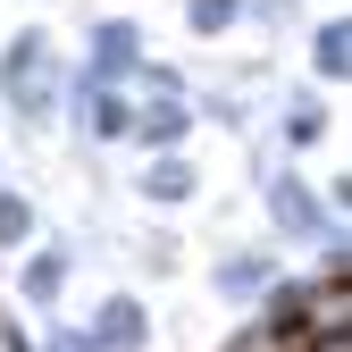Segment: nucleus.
Here are the masks:
<instances>
[{
    "label": "nucleus",
    "instance_id": "1",
    "mask_svg": "<svg viewBox=\"0 0 352 352\" xmlns=\"http://www.w3.org/2000/svg\"><path fill=\"white\" fill-rule=\"evenodd\" d=\"M59 76H67V59H59V42L42 25H17L0 42V109H9L25 135H42V126L59 118Z\"/></svg>",
    "mask_w": 352,
    "mask_h": 352
},
{
    "label": "nucleus",
    "instance_id": "2",
    "mask_svg": "<svg viewBox=\"0 0 352 352\" xmlns=\"http://www.w3.org/2000/svg\"><path fill=\"white\" fill-rule=\"evenodd\" d=\"M260 210H269V235H277V243H319L327 227H344V218L302 185L294 168H269V160H260Z\"/></svg>",
    "mask_w": 352,
    "mask_h": 352
},
{
    "label": "nucleus",
    "instance_id": "3",
    "mask_svg": "<svg viewBox=\"0 0 352 352\" xmlns=\"http://www.w3.org/2000/svg\"><path fill=\"white\" fill-rule=\"evenodd\" d=\"M193 126H201V118H193L185 93H143L135 118H126V151H135V160H143V151H185Z\"/></svg>",
    "mask_w": 352,
    "mask_h": 352
},
{
    "label": "nucleus",
    "instance_id": "4",
    "mask_svg": "<svg viewBox=\"0 0 352 352\" xmlns=\"http://www.w3.org/2000/svg\"><path fill=\"white\" fill-rule=\"evenodd\" d=\"M84 42H93V51H84V67H93L101 84H126V76L143 67V25H135V17H101Z\"/></svg>",
    "mask_w": 352,
    "mask_h": 352
},
{
    "label": "nucleus",
    "instance_id": "5",
    "mask_svg": "<svg viewBox=\"0 0 352 352\" xmlns=\"http://www.w3.org/2000/svg\"><path fill=\"white\" fill-rule=\"evenodd\" d=\"M135 193H143V201H160V210H185V201H201V168H193L185 151H143Z\"/></svg>",
    "mask_w": 352,
    "mask_h": 352
},
{
    "label": "nucleus",
    "instance_id": "6",
    "mask_svg": "<svg viewBox=\"0 0 352 352\" xmlns=\"http://www.w3.org/2000/svg\"><path fill=\"white\" fill-rule=\"evenodd\" d=\"M269 277H277V252H269V243H235V252L210 260V285L227 294V302H260Z\"/></svg>",
    "mask_w": 352,
    "mask_h": 352
},
{
    "label": "nucleus",
    "instance_id": "7",
    "mask_svg": "<svg viewBox=\"0 0 352 352\" xmlns=\"http://www.w3.org/2000/svg\"><path fill=\"white\" fill-rule=\"evenodd\" d=\"M67 277H76V252H67V243H25V260H17V294L34 302V311L67 302Z\"/></svg>",
    "mask_w": 352,
    "mask_h": 352
},
{
    "label": "nucleus",
    "instance_id": "8",
    "mask_svg": "<svg viewBox=\"0 0 352 352\" xmlns=\"http://www.w3.org/2000/svg\"><path fill=\"white\" fill-rule=\"evenodd\" d=\"M84 336H93L101 352H143L151 344V311H143V294H109L93 319H84Z\"/></svg>",
    "mask_w": 352,
    "mask_h": 352
},
{
    "label": "nucleus",
    "instance_id": "9",
    "mask_svg": "<svg viewBox=\"0 0 352 352\" xmlns=\"http://www.w3.org/2000/svg\"><path fill=\"white\" fill-rule=\"evenodd\" d=\"M311 76H319V84H344V76H352V17H344V9L311 25Z\"/></svg>",
    "mask_w": 352,
    "mask_h": 352
},
{
    "label": "nucleus",
    "instance_id": "10",
    "mask_svg": "<svg viewBox=\"0 0 352 352\" xmlns=\"http://www.w3.org/2000/svg\"><path fill=\"white\" fill-rule=\"evenodd\" d=\"M277 135H285V151H319V143H327V101L311 93V84H302V93H285Z\"/></svg>",
    "mask_w": 352,
    "mask_h": 352
},
{
    "label": "nucleus",
    "instance_id": "11",
    "mask_svg": "<svg viewBox=\"0 0 352 352\" xmlns=\"http://www.w3.org/2000/svg\"><path fill=\"white\" fill-rule=\"evenodd\" d=\"M243 25V0H185V34L193 42H227Z\"/></svg>",
    "mask_w": 352,
    "mask_h": 352
},
{
    "label": "nucleus",
    "instance_id": "12",
    "mask_svg": "<svg viewBox=\"0 0 352 352\" xmlns=\"http://www.w3.org/2000/svg\"><path fill=\"white\" fill-rule=\"evenodd\" d=\"M34 227H42V218H34V201L9 185V176H0V252H25V243H34Z\"/></svg>",
    "mask_w": 352,
    "mask_h": 352
},
{
    "label": "nucleus",
    "instance_id": "13",
    "mask_svg": "<svg viewBox=\"0 0 352 352\" xmlns=\"http://www.w3.org/2000/svg\"><path fill=\"white\" fill-rule=\"evenodd\" d=\"M193 118H210V126H227V135H252V109H243L235 93H201V101H193Z\"/></svg>",
    "mask_w": 352,
    "mask_h": 352
},
{
    "label": "nucleus",
    "instance_id": "14",
    "mask_svg": "<svg viewBox=\"0 0 352 352\" xmlns=\"http://www.w3.org/2000/svg\"><path fill=\"white\" fill-rule=\"evenodd\" d=\"M227 352H294V336H277L269 319H243V327L227 336Z\"/></svg>",
    "mask_w": 352,
    "mask_h": 352
},
{
    "label": "nucleus",
    "instance_id": "15",
    "mask_svg": "<svg viewBox=\"0 0 352 352\" xmlns=\"http://www.w3.org/2000/svg\"><path fill=\"white\" fill-rule=\"evenodd\" d=\"M34 352H101L93 336H84V327H67V319H51V327H42V344Z\"/></svg>",
    "mask_w": 352,
    "mask_h": 352
}]
</instances>
